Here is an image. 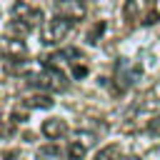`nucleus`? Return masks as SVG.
<instances>
[{
	"instance_id": "1",
	"label": "nucleus",
	"mask_w": 160,
	"mask_h": 160,
	"mask_svg": "<svg viewBox=\"0 0 160 160\" xmlns=\"http://www.w3.org/2000/svg\"><path fill=\"white\" fill-rule=\"evenodd\" d=\"M30 82L40 90H48V92H62L68 88V78L60 72V68H45L42 72L32 75Z\"/></svg>"
},
{
	"instance_id": "2",
	"label": "nucleus",
	"mask_w": 160,
	"mask_h": 160,
	"mask_svg": "<svg viewBox=\"0 0 160 160\" xmlns=\"http://www.w3.org/2000/svg\"><path fill=\"white\" fill-rule=\"evenodd\" d=\"M72 22H75V20H70V18H65V15H55V18L45 25V30H42V42H45V45H58V42H62V40L70 35Z\"/></svg>"
},
{
	"instance_id": "3",
	"label": "nucleus",
	"mask_w": 160,
	"mask_h": 160,
	"mask_svg": "<svg viewBox=\"0 0 160 160\" xmlns=\"http://www.w3.org/2000/svg\"><path fill=\"white\" fill-rule=\"evenodd\" d=\"M10 15H12L15 20H22L30 30L42 20V12H40L38 8H30V5H28V2H22V0H18V2L10 8Z\"/></svg>"
},
{
	"instance_id": "4",
	"label": "nucleus",
	"mask_w": 160,
	"mask_h": 160,
	"mask_svg": "<svg viewBox=\"0 0 160 160\" xmlns=\"http://www.w3.org/2000/svg\"><path fill=\"white\" fill-rule=\"evenodd\" d=\"M90 145H92V135L90 132H78L75 140H70V145H68V158L70 160H82L88 155Z\"/></svg>"
},
{
	"instance_id": "5",
	"label": "nucleus",
	"mask_w": 160,
	"mask_h": 160,
	"mask_svg": "<svg viewBox=\"0 0 160 160\" xmlns=\"http://www.w3.org/2000/svg\"><path fill=\"white\" fill-rule=\"evenodd\" d=\"M0 52L8 55L10 60H20V58L28 55V45H25L20 38H15V35H10V38H0Z\"/></svg>"
},
{
	"instance_id": "6",
	"label": "nucleus",
	"mask_w": 160,
	"mask_h": 160,
	"mask_svg": "<svg viewBox=\"0 0 160 160\" xmlns=\"http://www.w3.org/2000/svg\"><path fill=\"white\" fill-rule=\"evenodd\" d=\"M58 12L70 18V20H82L88 8H85L82 0H58Z\"/></svg>"
},
{
	"instance_id": "7",
	"label": "nucleus",
	"mask_w": 160,
	"mask_h": 160,
	"mask_svg": "<svg viewBox=\"0 0 160 160\" xmlns=\"http://www.w3.org/2000/svg\"><path fill=\"white\" fill-rule=\"evenodd\" d=\"M65 132H68V125H65L62 118H48V120L42 122V135L50 138V140H58V138H62Z\"/></svg>"
},
{
	"instance_id": "8",
	"label": "nucleus",
	"mask_w": 160,
	"mask_h": 160,
	"mask_svg": "<svg viewBox=\"0 0 160 160\" xmlns=\"http://www.w3.org/2000/svg\"><path fill=\"white\" fill-rule=\"evenodd\" d=\"M52 102L55 100L50 95H28L25 98V108H30V110L32 108H52Z\"/></svg>"
},
{
	"instance_id": "9",
	"label": "nucleus",
	"mask_w": 160,
	"mask_h": 160,
	"mask_svg": "<svg viewBox=\"0 0 160 160\" xmlns=\"http://www.w3.org/2000/svg\"><path fill=\"white\" fill-rule=\"evenodd\" d=\"M8 32L18 38V35H28V32H30V28H28L22 20H15V18H12V20L8 22Z\"/></svg>"
},
{
	"instance_id": "10",
	"label": "nucleus",
	"mask_w": 160,
	"mask_h": 160,
	"mask_svg": "<svg viewBox=\"0 0 160 160\" xmlns=\"http://www.w3.org/2000/svg\"><path fill=\"white\" fill-rule=\"evenodd\" d=\"M105 28H108V25H105V20H98V22L92 25V30L88 32V42H90V45H95V42L100 40V35L105 32Z\"/></svg>"
},
{
	"instance_id": "11",
	"label": "nucleus",
	"mask_w": 160,
	"mask_h": 160,
	"mask_svg": "<svg viewBox=\"0 0 160 160\" xmlns=\"http://www.w3.org/2000/svg\"><path fill=\"white\" fill-rule=\"evenodd\" d=\"M118 152H120V150H118V145H108V148H102V150L95 155V160H112Z\"/></svg>"
},
{
	"instance_id": "12",
	"label": "nucleus",
	"mask_w": 160,
	"mask_h": 160,
	"mask_svg": "<svg viewBox=\"0 0 160 160\" xmlns=\"http://www.w3.org/2000/svg\"><path fill=\"white\" fill-rule=\"evenodd\" d=\"M122 15H125V20H135L138 18V2L135 0H128L125 8H122Z\"/></svg>"
},
{
	"instance_id": "13",
	"label": "nucleus",
	"mask_w": 160,
	"mask_h": 160,
	"mask_svg": "<svg viewBox=\"0 0 160 160\" xmlns=\"http://www.w3.org/2000/svg\"><path fill=\"white\" fill-rule=\"evenodd\" d=\"M40 158H58V148H55V145H45V148H40Z\"/></svg>"
},
{
	"instance_id": "14",
	"label": "nucleus",
	"mask_w": 160,
	"mask_h": 160,
	"mask_svg": "<svg viewBox=\"0 0 160 160\" xmlns=\"http://www.w3.org/2000/svg\"><path fill=\"white\" fill-rule=\"evenodd\" d=\"M70 70H72L75 78H85V75H88V68H85V65H72Z\"/></svg>"
},
{
	"instance_id": "15",
	"label": "nucleus",
	"mask_w": 160,
	"mask_h": 160,
	"mask_svg": "<svg viewBox=\"0 0 160 160\" xmlns=\"http://www.w3.org/2000/svg\"><path fill=\"white\" fill-rule=\"evenodd\" d=\"M152 12H155V15L160 18V0H155V8H152Z\"/></svg>"
},
{
	"instance_id": "16",
	"label": "nucleus",
	"mask_w": 160,
	"mask_h": 160,
	"mask_svg": "<svg viewBox=\"0 0 160 160\" xmlns=\"http://www.w3.org/2000/svg\"><path fill=\"white\" fill-rule=\"evenodd\" d=\"M130 160H138V158H130Z\"/></svg>"
}]
</instances>
